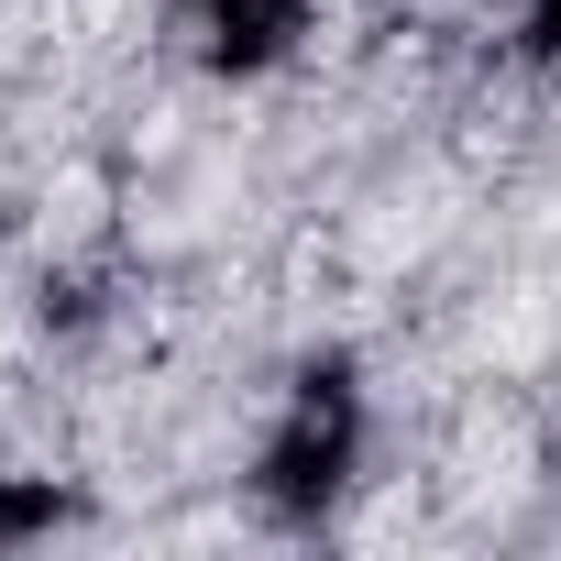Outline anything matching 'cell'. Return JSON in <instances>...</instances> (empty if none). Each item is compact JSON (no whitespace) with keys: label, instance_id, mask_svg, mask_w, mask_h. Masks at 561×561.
Returning <instances> with one entry per match:
<instances>
[{"label":"cell","instance_id":"obj_1","mask_svg":"<svg viewBox=\"0 0 561 561\" xmlns=\"http://www.w3.org/2000/svg\"><path fill=\"white\" fill-rule=\"evenodd\" d=\"M451 231V187H397L375 220H364V264H397V253H430Z\"/></svg>","mask_w":561,"mask_h":561},{"label":"cell","instance_id":"obj_2","mask_svg":"<svg viewBox=\"0 0 561 561\" xmlns=\"http://www.w3.org/2000/svg\"><path fill=\"white\" fill-rule=\"evenodd\" d=\"M45 231H56V242H78V231H100V176H89V165H67V176L45 187Z\"/></svg>","mask_w":561,"mask_h":561},{"label":"cell","instance_id":"obj_3","mask_svg":"<svg viewBox=\"0 0 561 561\" xmlns=\"http://www.w3.org/2000/svg\"><path fill=\"white\" fill-rule=\"evenodd\" d=\"M353 528H364V539H397V528H419V506H408V495H375Z\"/></svg>","mask_w":561,"mask_h":561}]
</instances>
